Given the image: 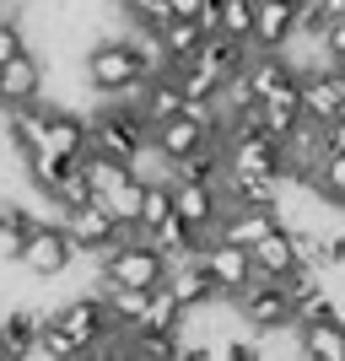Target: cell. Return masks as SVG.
Segmentation results:
<instances>
[{"instance_id": "obj_4", "label": "cell", "mask_w": 345, "mask_h": 361, "mask_svg": "<svg viewBox=\"0 0 345 361\" xmlns=\"http://www.w3.org/2000/svg\"><path fill=\"white\" fill-rule=\"evenodd\" d=\"M97 281H103V286H130V291H157L167 281V259L157 254L146 238L119 243V248H108V254L97 259Z\"/></svg>"}, {"instance_id": "obj_36", "label": "cell", "mask_w": 345, "mask_h": 361, "mask_svg": "<svg viewBox=\"0 0 345 361\" xmlns=\"http://www.w3.org/2000/svg\"><path fill=\"white\" fill-rule=\"evenodd\" d=\"M216 6H222V0H200V11H216Z\"/></svg>"}, {"instance_id": "obj_13", "label": "cell", "mask_w": 345, "mask_h": 361, "mask_svg": "<svg viewBox=\"0 0 345 361\" xmlns=\"http://www.w3.org/2000/svg\"><path fill=\"white\" fill-rule=\"evenodd\" d=\"M0 103H6V108L44 103V60H38L32 49H22L16 60L0 65Z\"/></svg>"}, {"instance_id": "obj_6", "label": "cell", "mask_w": 345, "mask_h": 361, "mask_svg": "<svg viewBox=\"0 0 345 361\" xmlns=\"http://www.w3.org/2000/svg\"><path fill=\"white\" fill-rule=\"evenodd\" d=\"M195 270L210 281L216 302H232L243 286H254V259H248V248L222 243V238H205V243L195 248Z\"/></svg>"}, {"instance_id": "obj_40", "label": "cell", "mask_w": 345, "mask_h": 361, "mask_svg": "<svg viewBox=\"0 0 345 361\" xmlns=\"http://www.w3.org/2000/svg\"><path fill=\"white\" fill-rule=\"evenodd\" d=\"M340 318H345V313H340Z\"/></svg>"}, {"instance_id": "obj_8", "label": "cell", "mask_w": 345, "mask_h": 361, "mask_svg": "<svg viewBox=\"0 0 345 361\" xmlns=\"http://www.w3.org/2000/svg\"><path fill=\"white\" fill-rule=\"evenodd\" d=\"M167 200H173V216H178L200 243L216 238V226L226 216L222 183H200V178H167Z\"/></svg>"}, {"instance_id": "obj_34", "label": "cell", "mask_w": 345, "mask_h": 361, "mask_svg": "<svg viewBox=\"0 0 345 361\" xmlns=\"http://www.w3.org/2000/svg\"><path fill=\"white\" fill-rule=\"evenodd\" d=\"M324 146H329V151H340V157H345V119L324 124Z\"/></svg>"}, {"instance_id": "obj_14", "label": "cell", "mask_w": 345, "mask_h": 361, "mask_svg": "<svg viewBox=\"0 0 345 361\" xmlns=\"http://www.w3.org/2000/svg\"><path fill=\"white\" fill-rule=\"evenodd\" d=\"M210 140H222L216 130H205L200 119H167V124H157L151 130V146H157V157L167 162V173L183 162V157H195L200 146H210Z\"/></svg>"}, {"instance_id": "obj_9", "label": "cell", "mask_w": 345, "mask_h": 361, "mask_svg": "<svg viewBox=\"0 0 345 361\" xmlns=\"http://www.w3.org/2000/svg\"><path fill=\"white\" fill-rule=\"evenodd\" d=\"M232 307H238V324L259 329V340L291 329V302H286V291L275 286V281H254V286H243L238 297H232Z\"/></svg>"}, {"instance_id": "obj_30", "label": "cell", "mask_w": 345, "mask_h": 361, "mask_svg": "<svg viewBox=\"0 0 345 361\" xmlns=\"http://www.w3.org/2000/svg\"><path fill=\"white\" fill-rule=\"evenodd\" d=\"M28 49V27H22V16H0V65L16 60Z\"/></svg>"}, {"instance_id": "obj_27", "label": "cell", "mask_w": 345, "mask_h": 361, "mask_svg": "<svg viewBox=\"0 0 345 361\" xmlns=\"http://www.w3.org/2000/svg\"><path fill=\"white\" fill-rule=\"evenodd\" d=\"M162 221H173V200H167V183H146V200H140V216H135L140 238H146V232H157Z\"/></svg>"}, {"instance_id": "obj_21", "label": "cell", "mask_w": 345, "mask_h": 361, "mask_svg": "<svg viewBox=\"0 0 345 361\" xmlns=\"http://www.w3.org/2000/svg\"><path fill=\"white\" fill-rule=\"evenodd\" d=\"M151 38H157L162 71H173V65H183V60H195L200 44H205V32H200L195 22H167V27H162V32H151Z\"/></svg>"}, {"instance_id": "obj_31", "label": "cell", "mask_w": 345, "mask_h": 361, "mask_svg": "<svg viewBox=\"0 0 345 361\" xmlns=\"http://www.w3.org/2000/svg\"><path fill=\"white\" fill-rule=\"evenodd\" d=\"M324 65H329V71H345V22H329V27H324Z\"/></svg>"}, {"instance_id": "obj_20", "label": "cell", "mask_w": 345, "mask_h": 361, "mask_svg": "<svg viewBox=\"0 0 345 361\" xmlns=\"http://www.w3.org/2000/svg\"><path fill=\"white\" fill-rule=\"evenodd\" d=\"M162 291L173 302H178L183 313H195V307H205V302H216V291H210V281L195 270V259H183V264H167V281Z\"/></svg>"}, {"instance_id": "obj_10", "label": "cell", "mask_w": 345, "mask_h": 361, "mask_svg": "<svg viewBox=\"0 0 345 361\" xmlns=\"http://www.w3.org/2000/svg\"><path fill=\"white\" fill-rule=\"evenodd\" d=\"M297 103H302V119H313V124L345 119V71H329V65H324V71H308Z\"/></svg>"}, {"instance_id": "obj_15", "label": "cell", "mask_w": 345, "mask_h": 361, "mask_svg": "<svg viewBox=\"0 0 345 361\" xmlns=\"http://www.w3.org/2000/svg\"><path fill=\"white\" fill-rule=\"evenodd\" d=\"M38 324H44V307H28V302H16L0 313V345L11 361H32L38 356Z\"/></svg>"}, {"instance_id": "obj_38", "label": "cell", "mask_w": 345, "mask_h": 361, "mask_svg": "<svg viewBox=\"0 0 345 361\" xmlns=\"http://www.w3.org/2000/svg\"><path fill=\"white\" fill-rule=\"evenodd\" d=\"M0 361H11V356H6V345H0Z\"/></svg>"}, {"instance_id": "obj_25", "label": "cell", "mask_w": 345, "mask_h": 361, "mask_svg": "<svg viewBox=\"0 0 345 361\" xmlns=\"http://www.w3.org/2000/svg\"><path fill=\"white\" fill-rule=\"evenodd\" d=\"M140 329H151V334H173V340H178V329H183V307L167 297L162 286L146 291V307H140Z\"/></svg>"}, {"instance_id": "obj_22", "label": "cell", "mask_w": 345, "mask_h": 361, "mask_svg": "<svg viewBox=\"0 0 345 361\" xmlns=\"http://www.w3.org/2000/svg\"><path fill=\"white\" fill-rule=\"evenodd\" d=\"M248 54H254L248 44H232V38H222V32H210L205 44H200V54H195V60L205 65L210 75H222V81H232V75H238L243 65H248Z\"/></svg>"}, {"instance_id": "obj_7", "label": "cell", "mask_w": 345, "mask_h": 361, "mask_svg": "<svg viewBox=\"0 0 345 361\" xmlns=\"http://www.w3.org/2000/svg\"><path fill=\"white\" fill-rule=\"evenodd\" d=\"M243 81H248V92H254V108H286V114H302V103H297L302 75L286 65V54H248Z\"/></svg>"}, {"instance_id": "obj_2", "label": "cell", "mask_w": 345, "mask_h": 361, "mask_svg": "<svg viewBox=\"0 0 345 361\" xmlns=\"http://www.w3.org/2000/svg\"><path fill=\"white\" fill-rule=\"evenodd\" d=\"M146 140H151V124L140 119V108L130 103V97H124V103H97V108H87V151L130 162Z\"/></svg>"}, {"instance_id": "obj_19", "label": "cell", "mask_w": 345, "mask_h": 361, "mask_svg": "<svg viewBox=\"0 0 345 361\" xmlns=\"http://www.w3.org/2000/svg\"><path fill=\"white\" fill-rule=\"evenodd\" d=\"M297 356L302 361H345V318H318L297 329Z\"/></svg>"}, {"instance_id": "obj_37", "label": "cell", "mask_w": 345, "mask_h": 361, "mask_svg": "<svg viewBox=\"0 0 345 361\" xmlns=\"http://www.w3.org/2000/svg\"><path fill=\"white\" fill-rule=\"evenodd\" d=\"M0 124H6V103H0Z\"/></svg>"}, {"instance_id": "obj_3", "label": "cell", "mask_w": 345, "mask_h": 361, "mask_svg": "<svg viewBox=\"0 0 345 361\" xmlns=\"http://www.w3.org/2000/svg\"><path fill=\"white\" fill-rule=\"evenodd\" d=\"M75 259H81V254H75V243L65 238V226L54 221V216H38V211H32L28 238H22V259H16V264H22L32 281H60Z\"/></svg>"}, {"instance_id": "obj_28", "label": "cell", "mask_w": 345, "mask_h": 361, "mask_svg": "<svg viewBox=\"0 0 345 361\" xmlns=\"http://www.w3.org/2000/svg\"><path fill=\"white\" fill-rule=\"evenodd\" d=\"M124 6H130V16L140 22V32H162L167 22H173L167 0H124Z\"/></svg>"}, {"instance_id": "obj_32", "label": "cell", "mask_w": 345, "mask_h": 361, "mask_svg": "<svg viewBox=\"0 0 345 361\" xmlns=\"http://www.w3.org/2000/svg\"><path fill=\"white\" fill-rule=\"evenodd\" d=\"M173 361H216V345H200V340H178V356Z\"/></svg>"}, {"instance_id": "obj_26", "label": "cell", "mask_w": 345, "mask_h": 361, "mask_svg": "<svg viewBox=\"0 0 345 361\" xmlns=\"http://www.w3.org/2000/svg\"><path fill=\"white\" fill-rule=\"evenodd\" d=\"M254 6L259 0H222V6H216V32L232 38V44H248V32H254Z\"/></svg>"}, {"instance_id": "obj_39", "label": "cell", "mask_w": 345, "mask_h": 361, "mask_svg": "<svg viewBox=\"0 0 345 361\" xmlns=\"http://www.w3.org/2000/svg\"><path fill=\"white\" fill-rule=\"evenodd\" d=\"M286 6H302V0H286Z\"/></svg>"}, {"instance_id": "obj_29", "label": "cell", "mask_w": 345, "mask_h": 361, "mask_svg": "<svg viewBox=\"0 0 345 361\" xmlns=\"http://www.w3.org/2000/svg\"><path fill=\"white\" fill-rule=\"evenodd\" d=\"M216 361H265V340H259V334H232V340L216 350Z\"/></svg>"}, {"instance_id": "obj_17", "label": "cell", "mask_w": 345, "mask_h": 361, "mask_svg": "<svg viewBox=\"0 0 345 361\" xmlns=\"http://www.w3.org/2000/svg\"><path fill=\"white\" fill-rule=\"evenodd\" d=\"M130 103L140 108V119L157 130V124H167V119H183V108H189V97H183L178 87H173V75H151L146 87L130 97Z\"/></svg>"}, {"instance_id": "obj_16", "label": "cell", "mask_w": 345, "mask_h": 361, "mask_svg": "<svg viewBox=\"0 0 345 361\" xmlns=\"http://www.w3.org/2000/svg\"><path fill=\"white\" fill-rule=\"evenodd\" d=\"M270 232H281V216L265 211V205H238V211H226L222 226H216V238L238 243V248H254V243H265Z\"/></svg>"}, {"instance_id": "obj_5", "label": "cell", "mask_w": 345, "mask_h": 361, "mask_svg": "<svg viewBox=\"0 0 345 361\" xmlns=\"http://www.w3.org/2000/svg\"><path fill=\"white\" fill-rule=\"evenodd\" d=\"M60 226H65V238L75 243V254H87V259H103L108 248H119V243H135V238H140V226H119L114 216L103 211V200H87V205L65 211Z\"/></svg>"}, {"instance_id": "obj_1", "label": "cell", "mask_w": 345, "mask_h": 361, "mask_svg": "<svg viewBox=\"0 0 345 361\" xmlns=\"http://www.w3.org/2000/svg\"><path fill=\"white\" fill-rule=\"evenodd\" d=\"M151 75L157 71L140 60V49L130 44V38H97V44L87 49V60H81V87H87L97 103H124V97H135Z\"/></svg>"}, {"instance_id": "obj_12", "label": "cell", "mask_w": 345, "mask_h": 361, "mask_svg": "<svg viewBox=\"0 0 345 361\" xmlns=\"http://www.w3.org/2000/svg\"><path fill=\"white\" fill-rule=\"evenodd\" d=\"M44 157H60V162H81L87 157V114L81 108L44 103Z\"/></svg>"}, {"instance_id": "obj_24", "label": "cell", "mask_w": 345, "mask_h": 361, "mask_svg": "<svg viewBox=\"0 0 345 361\" xmlns=\"http://www.w3.org/2000/svg\"><path fill=\"white\" fill-rule=\"evenodd\" d=\"M308 189H313L324 205H334V211H345V157L340 151H324V162L313 167V178H308Z\"/></svg>"}, {"instance_id": "obj_11", "label": "cell", "mask_w": 345, "mask_h": 361, "mask_svg": "<svg viewBox=\"0 0 345 361\" xmlns=\"http://www.w3.org/2000/svg\"><path fill=\"white\" fill-rule=\"evenodd\" d=\"M297 16H302V6H286V0H259V6H254V32H248V49H254V54H286V44L297 38Z\"/></svg>"}, {"instance_id": "obj_18", "label": "cell", "mask_w": 345, "mask_h": 361, "mask_svg": "<svg viewBox=\"0 0 345 361\" xmlns=\"http://www.w3.org/2000/svg\"><path fill=\"white\" fill-rule=\"evenodd\" d=\"M248 259H254V281H286V275L302 264V259H297V243H291L286 226H281V232H270L265 243H254Z\"/></svg>"}, {"instance_id": "obj_35", "label": "cell", "mask_w": 345, "mask_h": 361, "mask_svg": "<svg viewBox=\"0 0 345 361\" xmlns=\"http://www.w3.org/2000/svg\"><path fill=\"white\" fill-rule=\"evenodd\" d=\"M318 11H324V22H345V0H313Z\"/></svg>"}, {"instance_id": "obj_23", "label": "cell", "mask_w": 345, "mask_h": 361, "mask_svg": "<svg viewBox=\"0 0 345 361\" xmlns=\"http://www.w3.org/2000/svg\"><path fill=\"white\" fill-rule=\"evenodd\" d=\"M81 178H87L92 200H103V195H114L119 183H130L135 173H130V162H119V157H97V151H87V157H81Z\"/></svg>"}, {"instance_id": "obj_33", "label": "cell", "mask_w": 345, "mask_h": 361, "mask_svg": "<svg viewBox=\"0 0 345 361\" xmlns=\"http://www.w3.org/2000/svg\"><path fill=\"white\" fill-rule=\"evenodd\" d=\"M167 11H173V22H195V16H200V0H167Z\"/></svg>"}]
</instances>
